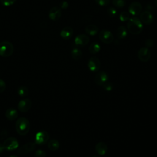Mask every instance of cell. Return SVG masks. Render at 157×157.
<instances>
[{"label": "cell", "mask_w": 157, "mask_h": 157, "mask_svg": "<svg viewBox=\"0 0 157 157\" xmlns=\"http://www.w3.org/2000/svg\"><path fill=\"white\" fill-rule=\"evenodd\" d=\"M59 6H60L61 9H67V8L68 7L69 4H68V2H67V1H63L60 3Z\"/></svg>", "instance_id": "cell-34"}, {"label": "cell", "mask_w": 157, "mask_h": 157, "mask_svg": "<svg viewBox=\"0 0 157 157\" xmlns=\"http://www.w3.org/2000/svg\"><path fill=\"white\" fill-rule=\"evenodd\" d=\"M90 38L88 35L85 34H80L77 36L74 39V44L78 47H83L88 44Z\"/></svg>", "instance_id": "cell-12"}, {"label": "cell", "mask_w": 157, "mask_h": 157, "mask_svg": "<svg viewBox=\"0 0 157 157\" xmlns=\"http://www.w3.org/2000/svg\"><path fill=\"white\" fill-rule=\"evenodd\" d=\"M48 17L53 21L58 20L61 17V10L58 7H53L49 11Z\"/></svg>", "instance_id": "cell-15"}, {"label": "cell", "mask_w": 157, "mask_h": 157, "mask_svg": "<svg viewBox=\"0 0 157 157\" xmlns=\"http://www.w3.org/2000/svg\"><path fill=\"white\" fill-rule=\"evenodd\" d=\"M119 18L120 21L123 22L128 21L129 18V13L126 11L121 12L119 15Z\"/></svg>", "instance_id": "cell-26"}, {"label": "cell", "mask_w": 157, "mask_h": 157, "mask_svg": "<svg viewBox=\"0 0 157 157\" xmlns=\"http://www.w3.org/2000/svg\"><path fill=\"white\" fill-rule=\"evenodd\" d=\"M102 86H103V88L105 90H106L107 91H112V90L113 88L112 84L111 83H109V82H107L106 83H105L102 85Z\"/></svg>", "instance_id": "cell-31"}, {"label": "cell", "mask_w": 157, "mask_h": 157, "mask_svg": "<svg viewBox=\"0 0 157 157\" xmlns=\"http://www.w3.org/2000/svg\"><path fill=\"white\" fill-rule=\"evenodd\" d=\"M145 44L146 47L150 48V47H151L153 46V45H154V41H153V40H152L151 39H147V40H145Z\"/></svg>", "instance_id": "cell-32"}, {"label": "cell", "mask_w": 157, "mask_h": 157, "mask_svg": "<svg viewBox=\"0 0 157 157\" xmlns=\"http://www.w3.org/2000/svg\"><path fill=\"white\" fill-rule=\"evenodd\" d=\"M112 2L117 8H122L126 4L125 0H112Z\"/></svg>", "instance_id": "cell-25"}, {"label": "cell", "mask_w": 157, "mask_h": 157, "mask_svg": "<svg viewBox=\"0 0 157 157\" xmlns=\"http://www.w3.org/2000/svg\"><path fill=\"white\" fill-rule=\"evenodd\" d=\"M146 9H147V10L150 12L151 10H152L153 9V7L151 4H148L146 6Z\"/></svg>", "instance_id": "cell-36"}, {"label": "cell", "mask_w": 157, "mask_h": 157, "mask_svg": "<svg viewBox=\"0 0 157 157\" xmlns=\"http://www.w3.org/2000/svg\"><path fill=\"white\" fill-rule=\"evenodd\" d=\"M36 148V144L33 142L26 143L17 149V153L19 155H26L34 150Z\"/></svg>", "instance_id": "cell-7"}, {"label": "cell", "mask_w": 157, "mask_h": 157, "mask_svg": "<svg viewBox=\"0 0 157 157\" xmlns=\"http://www.w3.org/2000/svg\"><path fill=\"white\" fill-rule=\"evenodd\" d=\"M142 10V4L139 2H132L130 4L128 7V11L129 13L132 15V16H137L139 15Z\"/></svg>", "instance_id": "cell-10"}, {"label": "cell", "mask_w": 157, "mask_h": 157, "mask_svg": "<svg viewBox=\"0 0 157 157\" xmlns=\"http://www.w3.org/2000/svg\"><path fill=\"white\" fill-rule=\"evenodd\" d=\"M85 31L86 34L90 36H95L99 31V28L96 25L93 24L88 25L85 27Z\"/></svg>", "instance_id": "cell-20"}, {"label": "cell", "mask_w": 157, "mask_h": 157, "mask_svg": "<svg viewBox=\"0 0 157 157\" xmlns=\"http://www.w3.org/2000/svg\"><path fill=\"white\" fill-rule=\"evenodd\" d=\"M4 150H5V148H4V145H3V144H0V153H2L4 151Z\"/></svg>", "instance_id": "cell-37"}, {"label": "cell", "mask_w": 157, "mask_h": 157, "mask_svg": "<svg viewBox=\"0 0 157 157\" xmlns=\"http://www.w3.org/2000/svg\"><path fill=\"white\" fill-rule=\"evenodd\" d=\"M2 144L5 148V150L8 151H13L17 149L19 147V143L17 139L13 137L7 138L5 139Z\"/></svg>", "instance_id": "cell-4"}, {"label": "cell", "mask_w": 157, "mask_h": 157, "mask_svg": "<svg viewBox=\"0 0 157 157\" xmlns=\"http://www.w3.org/2000/svg\"><path fill=\"white\" fill-rule=\"evenodd\" d=\"M73 34V29L70 26H66L63 28L60 32V36L65 40L69 39Z\"/></svg>", "instance_id": "cell-16"}, {"label": "cell", "mask_w": 157, "mask_h": 157, "mask_svg": "<svg viewBox=\"0 0 157 157\" xmlns=\"http://www.w3.org/2000/svg\"><path fill=\"white\" fill-rule=\"evenodd\" d=\"M92 157H99V156H93Z\"/></svg>", "instance_id": "cell-40"}, {"label": "cell", "mask_w": 157, "mask_h": 157, "mask_svg": "<svg viewBox=\"0 0 157 157\" xmlns=\"http://www.w3.org/2000/svg\"><path fill=\"white\" fill-rule=\"evenodd\" d=\"M18 94L21 97H25L28 95L29 94V90L27 87L25 86H21L18 88L17 90Z\"/></svg>", "instance_id": "cell-24"}, {"label": "cell", "mask_w": 157, "mask_h": 157, "mask_svg": "<svg viewBox=\"0 0 157 157\" xmlns=\"http://www.w3.org/2000/svg\"><path fill=\"white\" fill-rule=\"evenodd\" d=\"M107 15L110 17H114L117 15V11L115 8L110 7L107 9Z\"/></svg>", "instance_id": "cell-27"}, {"label": "cell", "mask_w": 157, "mask_h": 157, "mask_svg": "<svg viewBox=\"0 0 157 157\" xmlns=\"http://www.w3.org/2000/svg\"><path fill=\"white\" fill-rule=\"evenodd\" d=\"M6 86L5 82L1 78H0V93L4 91V90H6Z\"/></svg>", "instance_id": "cell-33"}, {"label": "cell", "mask_w": 157, "mask_h": 157, "mask_svg": "<svg viewBox=\"0 0 157 157\" xmlns=\"http://www.w3.org/2000/svg\"><path fill=\"white\" fill-rule=\"evenodd\" d=\"M82 56V51L77 48H74L71 51V56L74 60H78Z\"/></svg>", "instance_id": "cell-23"}, {"label": "cell", "mask_w": 157, "mask_h": 157, "mask_svg": "<svg viewBox=\"0 0 157 157\" xmlns=\"http://www.w3.org/2000/svg\"><path fill=\"white\" fill-rule=\"evenodd\" d=\"M7 136V131L6 130H2L0 132V138L1 139L5 138Z\"/></svg>", "instance_id": "cell-35"}, {"label": "cell", "mask_w": 157, "mask_h": 157, "mask_svg": "<svg viewBox=\"0 0 157 157\" xmlns=\"http://www.w3.org/2000/svg\"><path fill=\"white\" fill-rule=\"evenodd\" d=\"M107 145L103 142H98L95 146V150L99 155H104L107 151Z\"/></svg>", "instance_id": "cell-17"}, {"label": "cell", "mask_w": 157, "mask_h": 157, "mask_svg": "<svg viewBox=\"0 0 157 157\" xmlns=\"http://www.w3.org/2000/svg\"><path fill=\"white\" fill-rule=\"evenodd\" d=\"M14 51L13 44L9 41H2L0 42V56L2 57H9L11 56Z\"/></svg>", "instance_id": "cell-3"}, {"label": "cell", "mask_w": 157, "mask_h": 157, "mask_svg": "<svg viewBox=\"0 0 157 157\" xmlns=\"http://www.w3.org/2000/svg\"><path fill=\"white\" fill-rule=\"evenodd\" d=\"M9 157H18V156H16V155H12V156H9Z\"/></svg>", "instance_id": "cell-39"}, {"label": "cell", "mask_w": 157, "mask_h": 157, "mask_svg": "<svg viewBox=\"0 0 157 157\" xmlns=\"http://www.w3.org/2000/svg\"><path fill=\"white\" fill-rule=\"evenodd\" d=\"M95 2L99 6H107L110 3V0H95Z\"/></svg>", "instance_id": "cell-30"}, {"label": "cell", "mask_w": 157, "mask_h": 157, "mask_svg": "<svg viewBox=\"0 0 157 157\" xmlns=\"http://www.w3.org/2000/svg\"><path fill=\"white\" fill-rule=\"evenodd\" d=\"M88 67L90 71L97 72L101 67V61L96 56L91 57L88 62Z\"/></svg>", "instance_id": "cell-9"}, {"label": "cell", "mask_w": 157, "mask_h": 157, "mask_svg": "<svg viewBox=\"0 0 157 157\" xmlns=\"http://www.w3.org/2000/svg\"><path fill=\"white\" fill-rule=\"evenodd\" d=\"M89 52L91 54H96L98 53L101 50V46L97 42H92L89 46Z\"/></svg>", "instance_id": "cell-21"}, {"label": "cell", "mask_w": 157, "mask_h": 157, "mask_svg": "<svg viewBox=\"0 0 157 157\" xmlns=\"http://www.w3.org/2000/svg\"><path fill=\"white\" fill-rule=\"evenodd\" d=\"M137 56L139 60L142 62H147L150 58L151 52L148 48L143 47L139 50L137 52Z\"/></svg>", "instance_id": "cell-8"}, {"label": "cell", "mask_w": 157, "mask_h": 157, "mask_svg": "<svg viewBox=\"0 0 157 157\" xmlns=\"http://www.w3.org/2000/svg\"><path fill=\"white\" fill-rule=\"evenodd\" d=\"M5 116L9 120L12 121L18 117V112L16 109L13 108H9L6 111Z\"/></svg>", "instance_id": "cell-18"}, {"label": "cell", "mask_w": 157, "mask_h": 157, "mask_svg": "<svg viewBox=\"0 0 157 157\" xmlns=\"http://www.w3.org/2000/svg\"><path fill=\"white\" fill-rule=\"evenodd\" d=\"M30 129V123L29 120L25 118H18L15 123V129L17 133L21 136L27 134Z\"/></svg>", "instance_id": "cell-2"}, {"label": "cell", "mask_w": 157, "mask_h": 157, "mask_svg": "<svg viewBox=\"0 0 157 157\" xmlns=\"http://www.w3.org/2000/svg\"><path fill=\"white\" fill-rule=\"evenodd\" d=\"M140 20L144 24L150 25L153 22L154 17L151 12L144 10L140 13Z\"/></svg>", "instance_id": "cell-11"}, {"label": "cell", "mask_w": 157, "mask_h": 157, "mask_svg": "<svg viewBox=\"0 0 157 157\" xmlns=\"http://www.w3.org/2000/svg\"><path fill=\"white\" fill-rule=\"evenodd\" d=\"M127 29L124 26H120L117 28L115 31V34L118 39H123L127 36Z\"/></svg>", "instance_id": "cell-19"}, {"label": "cell", "mask_w": 157, "mask_h": 157, "mask_svg": "<svg viewBox=\"0 0 157 157\" xmlns=\"http://www.w3.org/2000/svg\"><path fill=\"white\" fill-rule=\"evenodd\" d=\"M127 28L131 34L133 35H137L142 31L144 26L139 18L131 17L128 20Z\"/></svg>", "instance_id": "cell-1"}, {"label": "cell", "mask_w": 157, "mask_h": 157, "mask_svg": "<svg viewBox=\"0 0 157 157\" xmlns=\"http://www.w3.org/2000/svg\"><path fill=\"white\" fill-rule=\"evenodd\" d=\"M155 5L157 7V0H155Z\"/></svg>", "instance_id": "cell-38"}, {"label": "cell", "mask_w": 157, "mask_h": 157, "mask_svg": "<svg viewBox=\"0 0 157 157\" xmlns=\"http://www.w3.org/2000/svg\"><path fill=\"white\" fill-rule=\"evenodd\" d=\"M108 80V75L104 71L98 72L95 76V83L98 86H102Z\"/></svg>", "instance_id": "cell-14"}, {"label": "cell", "mask_w": 157, "mask_h": 157, "mask_svg": "<svg viewBox=\"0 0 157 157\" xmlns=\"http://www.w3.org/2000/svg\"><path fill=\"white\" fill-rule=\"evenodd\" d=\"M46 153L44 150L39 149L35 151L34 153V157H45Z\"/></svg>", "instance_id": "cell-29"}, {"label": "cell", "mask_w": 157, "mask_h": 157, "mask_svg": "<svg viewBox=\"0 0 157 157\" xmlns=\"http://www.w3.org/2000/svg\"><path fill=\"white\" fill-rule=\"evenodd\" d=\"M32 102L29 99L25 98L21 99L18 104V109L21 112H28L31 107Z\"/></svg>", "instance_id": "cell-13"}, {"label": "cell", "mask_w": 157, "mask_h": 157, "mask_svg": "<svg viewBox=\"0 0 157 157\" xmlns=\"http://www.w3.org/2000/svg\"><path fill=\"white\" fill-rule=\"evenodd\" d=\"M99 38L103 43L109 44L113 41L114 36L110 31L107 29H102L99 33Z\"/></svg>", "instance_id": "cell-5"}, {"label": "cell", "mask_w": 157, "mask_h": 157, "mask_svg": "<svg viewBox=\"0 0 157 157\" xmlns=\"http://www.w3.org/2000/svg\"><path fill=\"white\" fill-rule=\"evenodd\" d=\"M49 139V134L48 133L45 131H40L36 133L35 137H34V141L35 144L42 145L45 144Z\"/></svg>", "instance_id": "cell-6"}, {"label": "cell", "mask_w": 157, "mask_h": 157, "mask_svg": "<svg viewBox=\"0 0 157 157\" xmlns=\"http://www.w3.org/2000/svg\"><path fill=\"white\" fill-rule=\"evenodd\" d=\"M59 147V142L56 139H52L48 143V148L51 151H56L58 149Z\"/></svg>", "instance_id": "cell-22"}, {"label": "cell", "mask_w": 157, "mask_h": 157, "mask_svg": "<svg viewBox=\"0 0 157 157\" xmlns=\"http://www.w3.org/2000/svg\"><path fill=\"white\" fill-rule=\"evenodd\" d=\"M17 0H0V2L4 6H10L13 4Z\"/></svg>", "instance_id": "cell-28"}]
</instances>
